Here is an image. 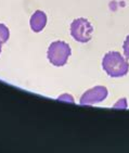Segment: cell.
<instances>
[{"instance_id": "obj_6", "label": "cell", "mask_w": 129, "mask_h": 153, "mask_svg": "<svg viewBox=\"0 0 129 153\" xmlns=\"http://www.w3.org/2000/svg\"><path fill=\"white\" fill-rule=\"evenodd\" d=\"M9 36H10L9 28H8L4 24L0 23V41H1L2 44L7 42L8 39H9Z\"/></svg>"}, {"instance_id": "obj_10", "label": "cell", "mask_w": 129, "mask_h": 153, "mask_svg": "<svg viewBox=\"0 0 129 153\" xmlns=\"http://www.w3.org/2000/svg\"><path fill=\"white\" fill-rule=\"evenodd\" d=\"M1 44H2V42L0 41V53H1Z\"/></svg>"}, {"instance_id": "obj_2", "label": "cell", "mask_w": 129, "mask_h": 153, "mask_svg": "<svg viewBox=\"0 0 129 153\" xmlns=\"http://www.w3.org/2000/svg\"><path fill=\"white\" fill-rule=\"evenodd\" d=\"M70 53V45L66 44L65 41L58 40L54 41L49 46L48 49V60L50 63L54 66H63L66 64Z\"/></svg>"}, {"instance_id": "obj_5", "label": "cell", "mask_w": 129, "mask_h": 153, "mask_svg": "<svg viewBox=\"0 0 129 153\" xmlns=\"http://www.w3.org/2000/svg\"><path fill=\"white\" fill-rule=\"evenodd\" d=\"M30 28L35 33H39L44 30L46 24H47V15L44 11L37 10V11L32 15L30 21Z\"/></svg>"}, {"instance_id": "obj_4", "label": "cell", "mask_w": 129, "mask_h": 153, "mask_svg": "<svg viewBox=\"0 0 129 153\" xmlns=\"http://www.w3.org/2000/svg\"><path fill=\"white\" fill-rule=\"evenodd\" d=\"M108 97V89L104 86H96L89 89L80 98V104L82 105H91L94 103L102 102Z\"/></svg>"}, {"instance_id": "obj_3", "label": "cell", "mask_w": 129, "mask_h": 153, "mask_svg": "<svg viewBox=\"0 0 129 153\" xmlns=\"http://www.w3.org/2000/svg\"><path fill=\"white\" fill-rule=\"evenodd\" d=\"M92 33H93V27L87 19H76L70 24V35L76 41L88 42L91 39Z\"/></svg>"}, {"instance_id": "obj_7", "label": "cell", "mask_w": 129, "mask_h": 153, "mask_svg": "<svg viewBox=\"0 0 129 153\" xmlns=\"http://www.w3.org/2000/svg\"><path fill=\"white\" fill-rule=\"evenodd\" d=\"M123 50H124V54L126 56L127 59H129V35L126 37L125 41H124L123 45Z\"/></svg>"}, {"instance_id": "obj_1", "label": "cell", "mask_w": 129, "mask_h": 153, "mask_svg": "<svg viewBox=\"0 0 129 153\" xmlns=\"http://www.w3.org/2000/svg\"><path fill=\"white\" fill-rule=\"evenodd\" d=\"M102 68L111 77L125 76L129 71V63L117 51H110L103 56Z\"/></svg>"}, {"instance_id": "obj_8", "label": "cell", "mask_w": 129, "mask_h": 153, "mask_svg": "<svg viewBox=\"0 0 129 153\" xmlns=\"http://www.w3.org/2000/svg\"><path fill=\"white\" fill-rule=\"evenodd\" d=\"M114 108L126 109V108H127V101H126V99H125V98H124V99H119V100H118V102L114 104Z\"/></svg>"}, {"instance_id": "obj_9", "label": "cell", "mask_w": 129, "mask_h": 153, "mask_svg": "<svg viewBox=\"0 0 129 153\" xmlns=\"http://www.w3.org/2000/svg\"><path fill=\"white\" fill-rule=\"evenodd\" d=\"M63 99H66L65 101H70V102L74 103V99L72 96H67V94H63L61 97H59V100H63Z\"/></svg>"}]
</instances>
